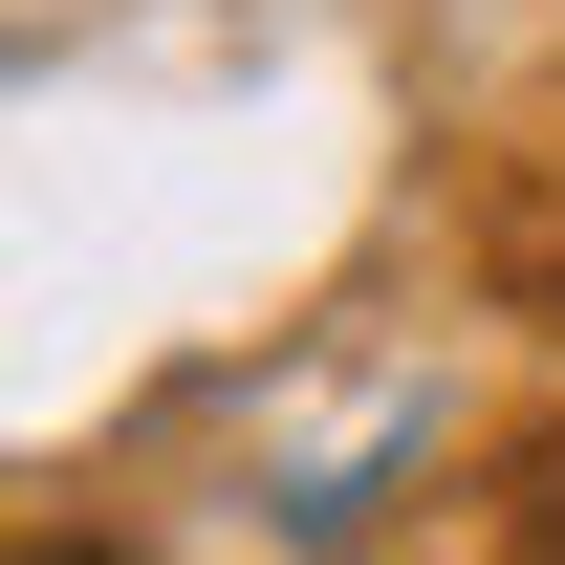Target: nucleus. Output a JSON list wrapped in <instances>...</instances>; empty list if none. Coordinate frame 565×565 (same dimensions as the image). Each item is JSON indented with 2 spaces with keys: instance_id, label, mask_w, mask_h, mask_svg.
Wrapping results in <instances>:
<instances>
[{
  "instance_id": "nucleus-3",
  "label": "nucleus",
  "mask_w": 565,
  "mask_h": 565,
  "mask_svg": "<svg viewBox=\"0 0 565 565\" xmlns=\"http://www.w3.org/2000/svg\"><path fill=\"white\" fill-rule=\"evenodd\" d=\"M22 565H109V544H66V522H44V544H22Z\"/></svg>"
},
{
  "instance_id": "nucleus-1",
  "label": "nucleus",
  "mask_w": 565,
  "mask_h": 565,
  "mask_svg": "<svg viewBox=\"0 0 565 565\" xmlns=\"http://www.w3.org/2000/svg\"><path fill=\"white\" fill-rule=\"evenodd\" d=\"M500 282H522V305H544V327H565V174H544V196H522V217H500Z\"/></svg>"
},
{
  "instance_id": "nucleus-2",
  "label": "nucleus",
  "mask_w": 565,
  "mask_h": 565,
  "mask_svg": "<svg viewBox=\"0 0 565 565\" xmlns=\"http://www.w3.org/2000/svg\"><path fill=\"white\" fill-rule=\"evenodd\" d=\"M522 544L565 565V435H544V457H522Z\"/></svg>"
}]
</instances>
